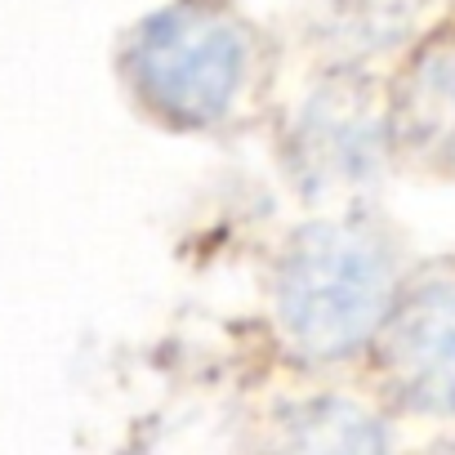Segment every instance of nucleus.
I'll use <instances>...</instances> for the list:
<instances>
[{"instance_id": "obj_4", "label": "nucleus", "mask_w": 455, "mask_h": 455, "mask_svg": "<svg viewBox=\"0 0 455 455\" xmlns=\"http://www.w3.org/2000/svg\"><path fill=\"white\" fill-rule=\"evenodd\" d=\"M371 121L357 116L353 103H335V99H322L304 125H299V148H308V170L331 183V179H353L357 165H362V148L371 143Z\"/></svg>"}, {"instance_id": "obj_5", "label": "nucleus", "mask_w": 455, "mask_h": 455, "mask_svg": "<svg viewBox=\"0 0 455 455\" xmlns=\"http://www.w3.org/2000/svg\"><path fill=\"white\" fill-rule=\"evenodd\" d=\"M406 116L419 139L455 143V59H437L419 68L406 94Z\"/></svg>"}, {"instance_id": "obj_3", "label": "nucleus", "mask_w": 455, "mask_h": 455, "mask_svg": "<svg viewBox=\"0 0 455 455\" xmlns=\"http://www.w3.org/2000/svg\"><path fill=\"white\" fill-rule=\"evenodd\" d=\"M379 339L397 397L428 415H455V282L433 277L415 286L393 304Z\"/></svg>"}, {"instance_id": "obj_2", "label": "nucleus", "mask_w": 455, "mask_h": 455, "mask_svg": "<svg viewBox=\"0 0 455 455\" xmlns=\"http://www.w3.org/2000/svg\"><path fill=\"white\" fill-rule=\"evenodd\" d=\"M125 76L139 103L165 125L210 130L251 85V41L219 10L170 5L130 36Z\"/></svg>"}, {"instance_id": "obj_1", "label": "nucleus", "mask_w": 455, "mask_h": 455, "mask_svg": "<svg viewBox=\"0 0 455 455\" xmlns=\"http://www.w3.org/2000/svg\"><path fill=\"white\" fill-rule=\"evenodd\" d=\"M397 304L388 246L362 223L331 219L299 233L277 268V331L304 362H344L379 339Z\"/></svg>"}]
</instances>
